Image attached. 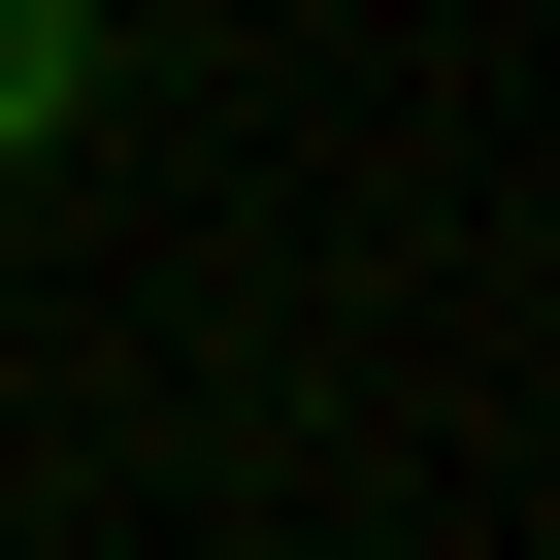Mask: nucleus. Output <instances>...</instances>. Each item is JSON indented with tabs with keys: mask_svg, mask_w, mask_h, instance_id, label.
Masks as SVG:
<instances>
[{
	"mask_svg": "<svg viewBox=\"0 0 560 560\" xmlns=\"http://www.w3.org/2000/svg\"><path fill=\"white\" fill-rule=\"evenodd\" d=\"M67 100H100V0H0V165H34Z\"/></svg>",
	"mask_w": 560,
	"mask_h": 560,
	"instance_id": "f257e3e1",
	"label": "nucleus"
}]
</instances>
